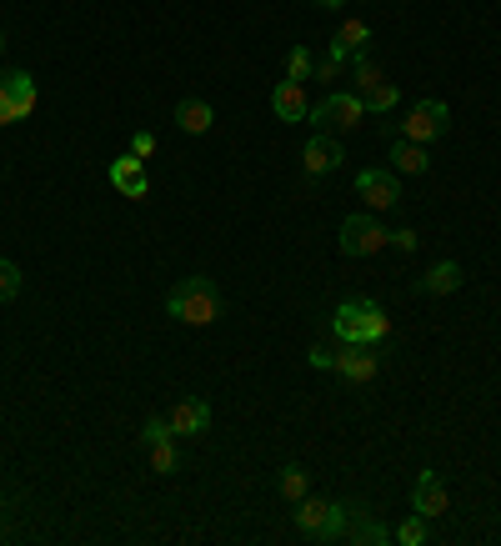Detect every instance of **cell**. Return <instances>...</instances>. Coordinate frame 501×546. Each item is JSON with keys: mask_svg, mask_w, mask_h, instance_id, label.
Wrapping results in <instances>:
<instances>
[{"mask_svg": "<svg viewBox=\"0 0 501 546\" xmlns=\"http://www.w3.org/2000/svg\"><path fill=\"white\" fill-rule=\"evenodd\" d=\"M0 51H6V36H0Z\"/></svg>", "mask_w": 501, "mask_h": 546, "instance_id": "cell-33", "label": "cell"}, {"mask_svg": "<svg viewBox=\"0 0 501 546\" xmlns=\"http://www.w3.org/2000/svg\"><path fill=\"white\" fill-rule=\"evenodd\" d=\"M171 431L176 436H201V431H211V401H201V396H186V401H176L171 406Z\"/></svg>", "mask_w": 501, "mask_h": 546, "instance_id": "cell-13", "label": "cell"}, {"mask_svg": "<svg viewBox=\"0 0 501 546\" xmlns=\"http://www.w3.org/2000/svg\"><path fill=\"white\" fill-rule=\"evenodd\" d=\"M391 171H396V176H426V171H431L426 146H416V141H406V136H401V141L391 146Z\"/></svg>", "mask_w": 501, "mask_h": 546, "instance_id": "cell-16", "label": "cell"}, {"mask_svg": "<svg viewBox=\"0 0 501 546\" xmlns=\"http://www.w3.org/2000/svg\"><path fill=\"white\" fill-rule=\"evenodd\" d=\"M341 381H351V386H366V381H376V371H381V361H376V351L371 346H361V341H346L341 351H336V366H331Z\"/></svg>", "mask_w": 501, "mask_h": 546, "instance_id": "cell-9", "label": "cell"}, {"mask_svg": "<svg viewBox=\"0 0 501 546\" xmlns=\"http://www.w3.org/2000/svg\"><path fill=\"white\" fill-rule=\"evenodd\" d=\"M421 291H426V296H451V291H461V266H456V261H436V266L421 276Z\"/></svg>", "mask_w": 501, "mask_h": 546, "instance_id": "cell-18", "label": "cell"}, {"mask_svg": "<svg viewBox=\"0 0 501 546\" xmlns=\"http://www.w3.org/2000/svg\"><path fill=\"white\" fill-rule=\"evenodd\" d=\"M411 511H416V516H431V521L451 511V496H446V486H441L436 471H421V476H416V486H411Z\"/></svg>", "mask_w": 501, "mask_h": 546, "instance_id": "cell-10", "label": "cell"}, {"mask_svg": "<svg viewBox=\"0 0 501 546\" xmlns=\"http://www.w3.org/2000/svg\"><path fill=\"white\" fill-rule=\"evenodd\" d=\"M131 151H136L141 161H146V156H156V136H151V131H136V136H131Z\"/></svg>", "mask_w": 501, "mask_h": 546, "instance_id": "cell-29", "label": "cell"}, {"mask_svg": "<svg viewBox=\"0 0 501 546\" xmlns=\"http://www.w3.org/2000/svg\"><path fill=\"white\" fill-rule=\"evenodd\" d=\"M311 71H316V56H311L306 46H291V56H286V81H311Z\"/></svg>", "mask_w": 501, "mask_h": 546, "instance_id": "cell-23", "label": "cell"}, {"mask_svg": "<svg viewBox=\"0 0 501 546\" xmlns=\"http://www.w3.org/2000/svg\"><path fill=\"white\" fill-rule=\"evenodd\" d=\"M341 71H346V51H341V46L331 41V51H326V56L316 61V71H311V76H316V81H336Z\"/></svg>", "mask_w": 501, "mask_h": 546, "instance_id": "cell-24", "label": "cell"}, {"mask_svg": "<svg viewBox=\"0 0 501 546\" xmlns=\"http://www.w3.org/2000/svg\"><path fill=\"white\" fill-rule=\"evenodd\" d=\"M331 331H336L341 341L376 346V341H386V336H391V321H386V311H381L371 296H351V301H341V306H336Z\"/></svg>", "mask_w": 501, "mask_h": 546, "instance_id": "cell-1", "label": "cell"}, {"mask_svg": "<svg viewBox=\"0 0 501 546\" xmlns=\"http://www.w3.org/2000/svg\"><path fill=\"white\" fill-rule=\"evenodd\" d=\"M111 186H116L121 196H131V201H141V196L151 191V181H146V171H141V156H136V151H126V156H116V161H111Z\"/></svg>", "mask_w": 501, "mask_h": 546, "instance_id": "cell-14", "label": "cell"}, {"mask_svg": "<svg viewBox=\"0 0 501 546\" xmlns=\"http://www.w3.org/2000/svg\"><path fill=\"white\" fill-rule=\"evenodd\" d=\"M151 471H161V476L181 471V451H176L171 441H156V446H151Z\"/></svg>", "mask_w": 501, "mask_h": 546, "instance_id": "cell-25", "label": "cell"}, {"mask_svg": "<svg viewBox=\"0 0 501 546\" xmlns=\"http://www.w3.org/2000/svg\"><path fill=\"white\" fill-rule=\"evenodd\" d=\"M271 111H276V121H306V91H301V81H281L276 91H271Z\"/></svg>", "mask_w": 501, "mask_h": 546, "instance_id": "cell-15", "label": "cell"}, {"mask_svg": "<svg viewBox=\"0 0 501 546\" xmlns=\"http://www.w3.org/2000/svg\"><path fill=\"white\" fill-rule=\"evenodd\" d=\"M446 121H451V111H446L441 101H416V106L406 111V121H401V136L416 141V146H426V141H436V136L446 131Z\"/></svg>", "mask_w": 501, "mask_h": 546, "instance_id": "cell-7", "label": "cell"}, {"mask_svg": "<svg viewBox=\"0 0 501 546\" xmlns=\"http://www.w3.org/2000/svg\"><path fill=\"white\" fill-rule=\"evenodd\" d=\"M341 541H351V546H381V541H391V531H386V526H381L366 506H346Z\"/></svg>", "mask_w": 501, "mask_h": 546, "instance_id": "cell-12", "label": "cell"}, {"mask_svg": "<svg viewBox=\"0 0 501 546\" xmlns=\"http://www.w3.org/2000/svg\"><path fill=\"white\" fill-rule=\"evenodd\" d=\"M276 491H281L286 501H301V496L311 491V476H306V466H286V471H281V481H276Z\"/></svg>", "mask_w": 501, "mask_h": 546, "instance_id": "cell-22", "label": "cell"}, {"mask_svg": "<svg viewBox=\"0 0 501 546\" xmlns=\"http://www.w3.org/2000/svg\"><path fill=\"white\" fill-rule=\"evenodd\" d=\"M171 436H176V431H171V421H166V416H151V421L141 426V441H146V446H156V441H171Z\"/></svg>", "mask_w": 501, "mask_h": 546, "instance_id": "cell-27", "label": "cell"}, {"mask_svg": "<svg viewBox=\"0 0 501 546\" xmlns=\"http://www.w3.org/2000/svg\"><path fill=\"white\" fill-rule=\"evenodd\" d=\"M21 296V266L11 256H0V301H16Z\"/></svg>", "mask_w": 501, "mask_h": 546, "instance_id": "cell-26", "label": "cell"}, {"mask_svg": "<svg viewBox=\"0 0 501 546\" xmlns=\"http://www.w3.org/2000/svg\"><path fill=\"white\" fill-rule=\"evenodd\" d=\"M296 526H301V536H311V541H336L341 526H346V506L306 491V496L296 501Z\"/></svg>", "mask_w": 501, "mask_h": 546, "instance_id": "cell-3", "label": "cell"}, {"mask_svg": "<svg viewBox=\"0 0 501 546\" xmlns=\"http://www.w3.org/2000/svg\"><path fill=\"white\" fill-rule=\"evenodd\" d=\"M166 311H171V321H181V326H211V321H221V291H216L206 276H186V281L166 296Z\"/></svg>", "mask_w": 501, "mask_h": 546, "instance_id": "cell-2", "label": "cell"}, {"mask_svg": "<svg viewBox=\"0 0 501 546\" xmlns=\"http://www.w3.org/2000/svg\"><path fill=\"white\" fill-rule=\"evenodd\" d=\"M6 91H11L16 121H26V116L36 111V81H31V71H11V76H6Z\"/></svg>", "mask_w": 501, "mask_h": 546, "instance_id": "cell-19", "label": "cell"}, {"mask_svg": "<svg viewBox=\"0 0 501 546\" xmlns=\"http://www.w3.org/2000/svg\"><path fill=\"white\" fill-rule=\"evenodd\" d=\"M336 46H341L346 56H361V51L371 46V26H366V21H346V26L336 31Z\"/></svg>", "mask_w": 501, "mask_h": 546, "instance_id": "cell-20", "label": "cell"}, {"mask_svg": "<svg viewBox=\"0 0 501 546\" xmlns=\"http://www.w3.org/2000/svg\"><path fill=\"white\" fill-rule=\"evenodd\" d=\"M301 161H306V176H326V171H336V166L346 161V151H341V141H336L331 131H316V136L306 141Z\"/></svg>", "mask_w": 501, "mask_h": 546, "instance_id": "cell-11", "label": "cell"}, {"mask_svg": "<svg viewBox=\"0 0 501 546\" xmlns=\"http://www.w3.org/2000/svg\"><path fill=\"white\" fill-rule=\"evenodd\" d=\"M356 196L361 201H371V211H391V206H401V176L396 171H361L356 176Z\"/></svg>", "mask_w": 501, "mask_h": 546, "instance_id": "cell-8", "label": "cell"}, {"mask_svg": "<svg viewBox=\"0 0 501 546\" xmlns=\"http://www.w3.org/2000/svg\"><path fill=\"white\" fill-rule=\"evenodd\" d=\"M386 246H396V251H401V256H411V251H416V246H421V236H416V231H411V226H401V231H391V236H386Z\"/></svg>", "mask_w": 501, "mask_h": 546, "instance_id": "cell-28", "label": "cell"}, {"mask_svg": "<svg viewBox=\"0 0 501 546\" xmlns=\"http://www.w3.org/2000/svg\"><path fill=\"white\" fill-rule=\"evenodd\" d=\"M176 126H181L186 136H206V131L216 126L211 101H196V96H191V101H181V106H176Z\"/></svg>", "mask_w": 501, "mask_h": 546, "instance_id": "cell-17", "label": "cell"}, {"mask_svg": "<svg viewBox=\"0 0 501 546\" xmlns=\"http://www.w3.org/2000/svg\"><path fill=\"white\" fill-rule=\"evenodd\" d=\"M386 236H391V231L376 221V211L346 216V221H341V256H351V261H356V256H376V251L386 246Z\"/></svg>", "mask_w": 501, "mask_h": 546, "instance_id": "cell-5", "label": "cell"}, {"mask_svg": "<svg viewBox=\"0 0 501 546\" xmlns=\"http://www.w3.org/2000/svg\"><path fill=\"white\" fill-rule=\"evenodd\" d=\"M316 6H346V0H316Z\"/></svg>", "mask_w": 501, "mask_h": 546, "instance_id": "cell-32", "label": "cell"}, {"mask_svg": "<svg viewBox=\"0 0 501 546\" xmlns=\"http://www.w3.org/2000/svg\"><path fill=\"white\" fill-rule=\"evenodd\" d=\"M356 96H361V106L366 111H376V116H386V111H396V101H401V91L366 61V56H356Z\"/></svg>", "mask_w": 501, "mask_h": 546, "instance_id": "cell-6", "label": "cell"}, {"mask_svg": "<svg viewBox=\"0 0 501 546\" xmlns=\"http://www.w3.org/2000/svg\"><path fill=\"white\" fill-rule=\"evenodd\" d=\"M311 366H316V371H331V366H336V351H326V346H311Z\"/></svg>", "mask_w": 501, "mask_h": 546, "instance_id": "cell-31", "label": "cell"}, {"mask_svg": "<svg viewBox=\"0 0 501 546\" xmlns=\"http://www.w3.org/2000/svg\"><path fill=\"white\" fill-rule=\"evenodd\" d=\"M16 121V106H11V91H6V76H0V126Z\"/></svg>", "mask_w": 501, "mask_h": 546, "instance_id": "cell-30", "label": "cell"}, {"mask_svg": "<svg viewBox=\"0 0 501 546\" xmlns=\"http://www.w3.org/2000/svg\"><path fill=\"white\" fill-rule=\"evenodd\" d=\"M391 536H396L401 546H426V541H431V516H416V511H411V521H401Z\"/></svg>", "mask_w": 501, "mask_h": 546, "instance_id": "cell-21", "label": "cell"}, {"mask_svg": "<svg viewBox=\"0 0 501 546\" xmlns=\"http://www.w3.org/2000/svg\"><path fill=\"white\" fill-rule=\"evenodd\" d=\"M306 121H316V131H356L361 121H366V106H361V96L351 91H331L326 101H316L311 111H306Z\"/></svg>", "mask_w": 501, "mask_h": 546, "instance_id": "cell-4", "label": "cell"}]
</instances>
